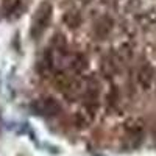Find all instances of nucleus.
<instances>
[{"instance_id": "1", "label": "nucleus", "mask_w": 156, "mask_h": 156, "mask_svg": "<svg viewBox=\"0 0 156 156\" xmlns=\"http://www.w3.org/2000/svg\"><path fill=\"white\" fill-rule=\"evenodd\" d=\"M51 16H53V8H51L48 2H42L37 6V9L34 11L31 25H30V36L33 39H39L44 34V31L50 25Z\"/></svg>"}, {"instance_id": "2", "label": "nucleus", "mask_w": 156, "mask_h": 156, "mask_svg": "<svg viewBox=\"0 0 156 156\" xmlns=\"http://www.w3.org/2000/svg\"><path fill=\"white\" fill-rule=\"evenodd\" d=\"M31 108L37 115H42V117H53V115L59 114V111H61V105L51 97L36 100L31 105Z\"/></svg>"}]
</instances>
